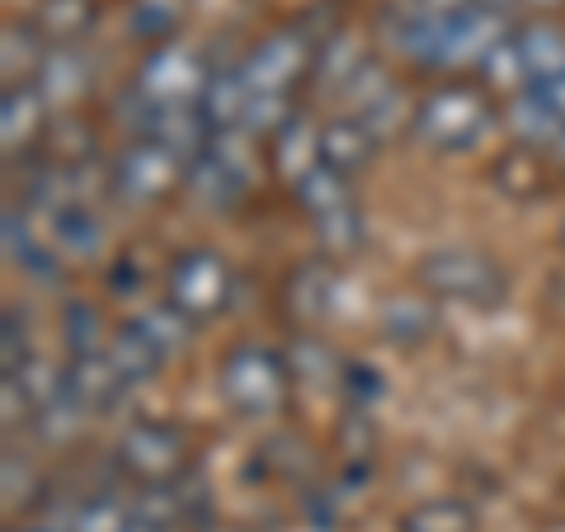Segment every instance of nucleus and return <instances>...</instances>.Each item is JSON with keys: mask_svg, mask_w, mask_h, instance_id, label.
<instances>
[{"mask_svg": "<svg viewBox=\"0 0 565 532\" xmlns=\"http://www.w3.org/2000/svg\"><path fill=\"white\" fill-rule=\"evenodd\" d=\"M494 123V104L481 85L467 81H448L434 85L429 95L415 104V137L429 151H471L481 147V137L490 132Z\"/></svg>", "mask_w": 565, "mask_h": 532, "instance_id": "nucleus-1", "label": "nucleus"}, {"mask_svg": "<svg viewBox=\"0 0 565 532\" xmlns=\"http://www.w3.org/2000/svg\"><path fill=\"white\" fill-rule=\"evenodd\" d=\"M222 396L241 419H274L288 401V368H282V353H274L269 344L245 340L222 359Z\"/></svg>", "mask_w": 565, "mask_h": 532, "instance_id": "nucleus-2", "label": "nucleus"}, {"mask_svg": "<svg viewBox=\"0 0 565 532\" xmlns=\"http://www.w3.org/2000/svg\"><path fill=\"white\" fill-rule=\"evenodd\" d=\"M415 278H419V292H429L434 301H462V307H494L509 292V278L500 264L481 251H462V245L424 255Z\"/></svg>", "mask_w": 565, "mask_h": 532, "instance_id": "nucleus-3", "label": "nucleus"}, {"mask_svg": "<svg viewBox=\"0 0 565 532\" xmlns=\"http://www.w3.org/2000/svg\"><path fill=\"white\" fill-rule=\"evenodd\" d=\"M114 462L137 486H174L184 471H193V448H189V434L180 424L137 419L122 429Z\"/></svg>", "mask_w": 565, "mask_h": 532, "instance_id": "nucleus-4", "label": "nucleus"}, {"mask_svg": "<svg viewBox=\"0 0 565 532\" xmlns=\"http://www.w3.org/2000/svg\"><path fill=\"white\" fill-rule=\"evenodd\" d=\"M509 20L494 0H457L448 10L444 29L434 39L429 52V71H467V66H481L494 47L509 39Z\"/></svg>", "mask_w": 565, "mask_h": 532, "instance_id": "nucleus-5", "label": "nucleus"}, {"mask_svg": "<svg viewBox=\"0 0 565 532\" xmlns=\"http://www.w3.org/2000/svg\"><path fill=\"white\" fill-rule=\"evenodd\" d=\"M184 174H189V166L170 147H161V141H151V137H132L128 147L114 156L109 189L118 193L122 203L151 208V203L170 199V193L184 184Z\"/></svg>", "mask_w": 565, "mask_h": 532, "instance_id": "nucleus-6", "label": "nucleus"}, {"mask_svg": "<svg viewBox=\"0 0 565 532\" xmlns=\"http://www.w3.org/2000/svg\"><path fill=\"white\" fill-rule=\"evenodd\" d=\"M316 43L302 24H288L269 33L264 43L250 47V57H241V76L250 95H292L297 85L311 76L316 66Z\"/></svg>", "mask_w": 565, "mask_h": 532, "instance_id": "nucleus-7", "label": "nucleus"}, {"mask_svg": "<svg viewBox=\"0 0 565 532\" xmlns=\"http://www.w3.org/2000/svg\"><path fill=\"white\" fill-rule=\"evenodd\" d=\"M232 283H236L232 264H226L217 251H184L166 274V301L199 326V321H212L217 311H226Z\"/></svg>", "mask_w": 565, "mask_h": 532, "instance_id": "nucleus-8", "label": "nucleus"}, {"mask_svg": "<svg viewBox=\"0 0 565 532\" xmlns=\"http://www.w3.org/2000/svg\"><path fill=\"white\" fill-rule=\"evenodd\" d=\"M184 189L193 193L199 208L226 212L241 203V193L250 189V156H245V132H212L207 151L189 166Z\"/></svg>", "mask_w": 565, "mask_h": 532, "instance_id": "nucleus-9", "label": "nucleus"}, {"mask_svg": "<svg viewBox=\"0 0 565 532\" xmlns=\"http://www.w3.org/2000/svg\"><path fill=\"white\" fill-rule=\"evenodd\" d=\"M207 76H212V62L203 57V52L180 43V39H170V43L147 52V62L137 66V81L132 85L151 104L170 109V104H199Z\"/></svg>", "mask_w": 565, "mask_h": 532, "instance_id": "nucleus-10", "label": "nucleus"}, {"mask_svg": "<svg viewBox=\"0 0 565 532\" xmlns=\"http://www.w3.org/2000/svg\"><path fill=\"white\" fill-rule=\"evenodd\" d=\"M334 307V259H307L297 264L282 283V311L292 326H316Z\"/></svg>", "mask_w": 565, "mask_h": 532, "instance_id": "nucleus-11", "label": "nucleus"}, {"mask_svg": "<svg viewBox=\"0 0 565 532\" xmlns=\"http://www.w3.org/2000/svg\"><path fill=\"white\" fill-rule=\"evenodd\" d=\"M47 109L43 91L33 81L24 85H6V99H0V141H6L10 156L33 151V141L47 132Z\"/></svg>", "mask_w": 565, "mask_h": 532, "instance_id": "nucleus-12", "label": "nucleus"}, {"mask_svg": "<svg viewBox=\"0 0 565 532\" xmlns=\"http://www.w3.org/2000/svg\"><path fill=\"white\" fill-rule=\"evenodd\" d=\"M269 161H274L278 180H288L297 189L316 166H321V123H311L302 114L292 123H282V128L269 137Z\"/></svg>", "mask_w": 565, "mask_h": 532, "instance_id": "nucleus-13", "label": "nucleus"}, {"mask_svg": "<svg viewBox=\"0 0 565 532\" xmlns=\"http://www.w3.org/2000/svg\"><path fill=\"white\" fill-rule=\"evenodd\" d=\"M504 123H509V132H514L519 147H533V151L565 147V123H561V114L552 109V104L542 99L537 85L504 104Z\"/></svg>", "mask_w": 565, "mask_h": 532, "instance_id": "nucleus-14", "label": "nucleus"}, {"mask_svg": "<svg viewBox=\"0 0 565 532\" xmlns=\"http://www.w3.org/2000/svg\"><path fill=\"white\" fill-rule=\"evenodd\" d=\"M66 392L95 415V411H114L122 392H128V382H122V372L114 368L109 353H81L66 368Z\"/></svg>", "mask_w": 565, "mask_h": 532, "instance_id": "nucleus-15", "label": "nucleus"}, {"mask_svg": "<svg viewBox=\"0 0 565 532\" xmlns=\"http://www.w3.org/2000/svg\"><path fill=\"white\" fill-rule=\"evenodd\" d=\"M377 137L363 128V118H330L321 123V166L340 174H359L373 166Z\"/></svg>", "mask_w": 565, "mask_h": 532, "instance_id": "nucleus-16", "label": "nucleus"}, {"mask_svg": "<svg viewBox=\"0 0 565 532\" xmlns=\"http://www.w3.org/2000/svg\"><path fill=\"white\" fill-rule=\"evenodd\" d=\"M245 104H250V91H245L241 62L236 66H212V76L199 95V114L207 118L212 132H236L245 118Z\"/></svg>", "mask_w": 565, "mask_h": 532, "instance_id": "nucleus-17", "label": "nucleus"}, {"mask_svg": "<svg viewBox=\"0 0 565 532\" xmlns=\"http://www.w3.org/2000/svg\"><path fill=\"white\" fill-rule=\"evenodd\" d=\"M438 330V307L429 292H405V297H392L382 307V334L401 349H419L429 344Z\"/></svg>", "mask_w": 565, "mask_h": 532, "instance_id": "nucleus-18", "label": "nucleus"}, {"mask_svg": "<svg viewBox=\"0 0 565 532\" xmlns=\"http://www.w3.org/2000/svg\"><path fill=\"white\" fill-rule=\"evenodd\" d=\"M90 81H95V71H90V62H85V52H76V47H52L43 71L33 76V85L43 91V99L52 104V109L76 104L85 91H90Z\"/></svg>", "mask_w": 565, "mask_h": 532, "instance_id": "nucleus-19", "label": "nucleus"}, {"mask_svg": "<svg viewBox=\"0 0 565 532\" xmlns=\"http://www.w3.org/2000/svg\"><path fill=\"white\" fill-rule=\"evenodd\" d=\"M282 368H288V377L297 386H334L344 377V359L321 340V334H307V330L282 344Z\"/></svg>", "mask_w": 565, "mask_h": 532, "instance_id": "nucleus-20", "label": "nucleus"}, {"mask_svg": "<svg viewBox=\"0 0 565 532\" xmlns=\"http://www.w3.org/2000/svg\"><path fill=\"white\" fill-rule=\"evenodd\" d=\"M114 359V368L122 372V382L128 386H137V382H151L156 372H161V363H166V349L151 340L147 330H141L137 321H122V326H114V334H109V349H104Z\"/></svg>", "mask_w": 565, "mask_h": 532, "instance_id": "nucleus-21", "label": "nucleus"}, {"mask_svg": "<svg viewBox=\"0 0 565 532\" xmlns=\"http://www.w3.org/2000/svg\"><path fill=\"white\" fill-rule=\"evenodd\" d=\"M367 57H373V52H367L363 43H353L344 29H340V33H330V39L316 47L311 85H316V91H326V95H344V91H349V81L367 66Z\"/></svg>", "mask_w": 565, "mask_h": 532, "instance_id": "nucleus-22", "label": "nucleus"}, {"mask_svg": "<svg viewBox=\"0 0 565 532\" xmlns=\"http://www.w3.org/2000/svg\"><path fill=\"white\" fill-rule=\"evenodd\" d=\"M514 43L523 52L533 85L552 81V76H561V71H565V29L556 20H527V24H519Z\"/></svg>", "mask_w": 565, "mask_h": 532, "instance_id": "nucleus-23", "label": "nucleus"}, {"mask_svg": "<svg viewBox=\"0 0 565 532\" xmlns=\"http://www.w3.org/2000/svg\"><path fill=\"white\" fill-rule=\"evenodd\" d=\"M29 24L52 47H76V39H85V29L95 24V0H39Z\"/></svg>", "mask_w": 565, "mask_h": 532, "instance_id": "nucleus-24", "label": "nucleus"}, {"mask_svg": "<svg viewBox=\"0 0 565 532\" xmlns=\"http://www.w3.org/2000/svg\"><path fill=\"white\" fill-rule=\"evenodd\" d=\"M546 151H533V147H509L500 161H494L490 170V180L500 193H509V199H537V193L546 189V161H542Z\"/></svg>", "mask_w": 565, "mask_h": 532, "instance_id": "nucleus-25", "label": "nucleus"}, {"mask_svg": "<svg viewBox=\"0 0 565 532\" xmlns=\"http://www.w3.org/2000/svg\"><path fill=\"white\" fill-rule=\"evenodd\" d=\"M52 43L33 24H6V47H0V66H6L10 85H24L43 71Z\"/></svg>", "mask_w": 565, "mask_h": 532, "instance_id": "nucleus-26", "label": "nucleus"}, {"mask_svg": "<svg viewBox=\"0 0 565 532\" xmlns=\"http://www.w3.org/2000/svg\"><path fill=\"white\" fill-rule=\"evenodd\" d=\"M292 199L302 203V212L316 222L326 217V212H340V208H353V189H349V174L330 170V166H316L302 184L292 189Z\"/></svg>", "mask_w": 565, "mask_h": 532, "instance_id": "nucleus-27", "label": "nucleus"}, {"mask_svg": "<svg viewBox=\"0 0 565 532\" xmlns=\"http://www.w3.org/2000/svg\"><path fill=\"white\" fill-rule=\"evenodd\" d=\"M316 245H321V259H349V255H359L363 251V212L359 203L353 208H340V212H326V217H316Z\"/></svg>", "mask_w": 565, "mask_h": 532, "instance_id": "nucleus-28", "label": "nucleus"}, {"mask_svg": "<svg viewBox=\"0 0 565 532\" xmlns=\"http://www.w3.org/2000/svg\"><path fill=\"white\" fill-rule=\"evenodd\" d=\"M52 245H62V251L76 255V259H90L99 245H104L99 217L85 203H71L62 212H52Z\"/></svg>", "mask_w": 565, "mask_h": 532, "instance_id": "nucleus-29", "label": "nucleus"}, {"mask_svg": "<svg viewBox=\"0 0 565 532\" xmlns=\"http://www.w3.org/2000/svg\"><path fill=\"white\" fill-rule=\"evenodd\" d=\"M128 523H132V504L114 490H95L76 504L66 532H128Z\"/></svg>", "mask_w": 565, "mask_h": 532, "instance_id": "nucleus-30", "label": "nucleus"}, {"mask_svg": "<svg viewBox=\"0 0 565 532\" xmlns=\"http://www.w3.org/2000/svg\"><path fill=\"white\" fill-rule=\"evenodd\" d=\"M481 71V81L490 85V91H500V95H523V91H533V76H527V62H523V52H519V43H514V33L490 52V57L476 66Z\"/></svg>", "mask_w": 565, "mask_h": 532, "instance_id": "nucleus-31", "label": "nucleus"}, {"mask_svg": "<svg viewBox=\"0 0 565 532\" xmlns=\"http://www.w3.org/2000/svg\"><path fill=\"white\" fill-rule=\"evenodd\" d=\"M39 419H33V429H39V438L47 443V448H66V443H76L81 434H85V405L71 396V392H62L52 405H43V411H33Z\"/></svg>", "mask_w": 565, "mask_h": 532, "instance_id": "nucleus-32", "label": "nucleus"}, {"mask_svg": "<svg viewBox=\"0 0 565 532\" xmlns=\"http://www.w3.org/2000/svg\"><path fill=\"white\" fill-rule=\"evenodd\" d=\"M401 532H476L467 500H424L401 519Z\"/></svg>", "mask_w": 565, "mask_h": 532, "instance_id": "nucleus-33", "label": "nucleus"}, {"mask_svg": "<svg viewBox=\"0 0 565 532\" xmlns=\"http://www.w3.org/2000/svg\"><path fill=\"white\" fill-rule=\"evenodd\" d=\"M132 321H137L141 330H147L156 344L166 349V359H170V353H184L189 334H193V321H189L184 311H174L170 301H161V307H147L141 316H132Z\"/></svg>", "mask_w": 565, "mask_h": 532, "instance_id": "nucleus-34", "label": "nucleus"}, {"mask_svg": "<svg viewBox=\"0 0 565 532\" xmlns=\"http://www.w3.org/2000/svg\"><path fill=\"white\" fill-rule=\"evenodd\" d=\"M62 340L71 344V359H81V353H104V321L90 301H71L66 316H62Z\"/></svg>", "mask_w": 565, "mask_h": 532, "instance_id": "nucleus-35", "label": "nucleus"}, {"mask_svg": "<svg viewBox=\"0 0 565 532\" xmlns=\"http://www.w3.org/2000/svg\"><path fill=\"white\" fill-rule=\"evenodd\" d=\"M392 91H396V81L386 76V66H382L377 57H367V66L349 81V91H344L340 99L349 104V118H363L367 109H377V104H382L386 95H392Z\"/></svg>", "mask_w": 565, "mask_h": 532, "instance_id": "nucleus-36", "label": "nucleus"}, {"mask_svg": "<svg viewBox=\"0 0 565 532\" xmlns=\"http://www.w3.org/2000/svg\"><path fill=\"white\" fill-rule=\"evenodd\" d=\"M10 377L20 382V392H24V401L33 405V411H43V405H52L66 392V372H57L47 359H29L20 372H10Z\"/></svg>", "mask_w": 565, "mask_h": 532, "instance_id": "nucleus-37", "label": "nucleus"}, {"mask_svg": "<svg viewBox=\"0 0 565 532\" xmlns=\"http://www.w3.org/2000/svg\"><path fill=\"white\" fill-rule=\"evenodd\" d=\"M174 29H180V6H170V0H141V6H132V33L147 39L151 47L170 43Z\"/></svg>", "mask_w": 565, "mask_h": 532, "instance_id": "nucleus-38", "label": "nucleus"}, {"mask_svg": "<svg viewBox=\"0 0 565 532\" xmlns=\"http://www.w3.org/2000/svg\"><path fill=\"white\" fill-rule=\"evenodd\" d=\"M292 104L288 95H250V104H245V118H241V132L245 137H274L282 123H292Z\"/></svg>", "mask_w": 565, "mask_h": 532, "instance_id": "nucleus-39", "label": "nucleus"}, {"mask_svg": "<svg viewBox=\"0 0 565 532\" xmlns=\"http://www.w3.org/2000/svg\"><path fill=\"white\" fill-rule=\"evenodd\" d=\"M0 363H6V377L29 363V334H24V321H20V311H14V301L6 307V316H0Z\"/></svg>", "mask_w": 565, "mask_h": 532, "instance_id": "nucleus-40", "label": "nucleus"}, {"mask_svg": "<svg viewBox=\"0 0 565 532\" xmlns=\"http://www.w3.org/2000/svg\"><path fill=\"white\" fill-rule=\"evenodd\" d=\"M340 448H344V457H353V462H367L373 457V448H377V429H373V419H367V411H353L344 424H340Z\"/></svg>", "mask_w": 565, "mask_h": 532, "instance_id": "nucleus-41", "label": "nucleus"}, {"mask_svg": "<svg viewBox=\"0 0 565 532\" xmlns=\"http://www.w3.org/2000/svg\"><path fill=\"white\" fill-rule=\"evenodd\" d=\"M344 392L349 401L359 405V411H367V401H377L382 396V372L377 368H367V363H344Z\"/></svg>", "mask_w": 565, "mask_h": 532, "instance_id": "nucleus-42", "label": "nucleus"}, {"mask_svg": "<svg viewBox=\"0 0 565 532\" xmlns=\"http://www.w3.org/2000/svg\"><path fill=\"white\" fill-rule=\"evenodd\" d=\"M14 264H20L29 278H39V283H57V255H52L43 241H29L24 251L14 255Z\"/></svg>", "mask_w": 565, "mask_h": 532, "instance_id": "nucleus-43", "label": "nucleus"}, {"mask_svg": "<svg viewBox=\"0 0 565 532\" xmlns=\"http://www.w3.org/2000/svg\"><path fill=\"white\" fill-rule=\"evenodd\" d=\"M0 405H6V429H14V424H24V415L33 411V405L24 401V392H20V382H14V377L0 382Z\"/></svg>", "mask_w": 565, "mask_h": 532, "instance_id": "nucleus-44", "label": "nucleus"}, {"mask_svg": "<svg viewBox=\"0 0 565 532\" xmlns=\"http://www.w3.org/2000/svg\"><path fill=\"white\" fill-rule=\"evenodd\" d=\"M29 241H33L29 222H24V217H20V212H14V208H10V212H6V255L14 259V255H20L24 245H29Z\"/></svg>", "mask_w": 565, "mask_h": 532, "instance_id": "nucleus-45", "label": "nucleus"}, {"mask_svg": "<svg viewBox=\"0 0 565 532\" xmlns=\"http://www.w3.org/2000/svg\"><path fill=\"white\" fill-rule=\"evenodd\" d=\"M537 91H542V99L552 104V109L561 114V123H565V71H561V76H552V81H542Z\"/></svg>", "mask_w": 565, "mask_h": 532, "instance_id": "nucleus-46", "label": "nucleus"}, {"mask_svg": "<svg viewBox=\"0 0 565 532\" xmlns=\"http://www.w3.org/2000/svg\"><path fill=\"white\" fill-rule=\"evenodd\" d=\"M523 10H533L537 20H546V14H556V10H565V0H519Z\"/></svg>", "mask_w": 565, "mask_h": 532, "instance_id": "nucleus-47", "label": "nucleus"}, {"mask_svg": "<svg viewBox=\"0 0 565 532\" xmlns=\"http://www.w3.org/2000/svg\"><path fill=\"white\" fill-rule=\"evenodd\" d=\"M203 532H250V528H203Z\"/></svg>", "mask_w": 565, "mask_h": 532, "instance_id": "nucleus-48", "label": "nucleus"}, {"mask_svg": "<svg viewBox=\"0 0 565 532\" xmlns=\"http://www.w3.org/2000/svg\"><path fill=\"white\" fill-rule=\"evenodd\" d=\"M14 532H57V528H14Z\"/></svg>", "mask_w": 565, "mask_h": 532, "instance_id": "nucleus-49", "label": "nucleus"}, {"mask_svg": "<svg viewBox=\"0 0 565 532\" xmlns=\"http://www.w3.org/2000/svg\"><path fill=\"white\" fill-rule=\"evenodd\" d=\"M561 245H565V222H561Z\"/></svg>", "mask_w": 565, "mask_h": 532, "instance_id": "nucleus-50", "label": "nucleus"}]
</instances>
